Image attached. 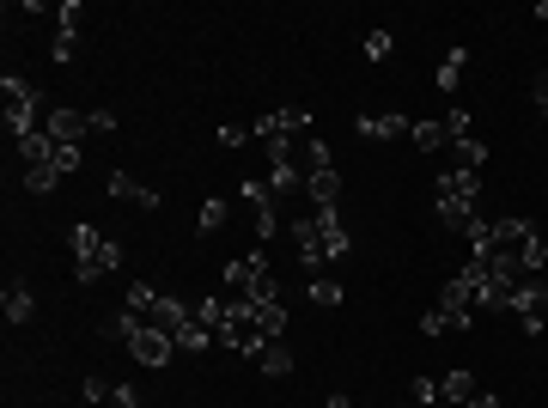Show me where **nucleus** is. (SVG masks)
Returning <instances> with one entry per match:
<instances>
[{"label":"nucleus","mask_w":548,"mask_h":408,"mask_svg":"<svg viewBox=\"0 0 548 408\" xmlns=\"http://www.w3.org/2000/svg\"><path fill=\"white\" fill-rule=\"evenodd\" d=\"M68 244H74V281L79 286H92L98 275H110V268L123 262V244H116V238H104L98 226H74Z\"/></svg>","instance_id":"f03ea898"},{"label":"nucleus","mask_w":548,"mask_h":408,"mask_svg":"<svg viewBox=\"0 0 548 408\" xmlns=\"http://www.w3.org/2000/svg\"><path fill=\"white\" fill-rule=\"evenodd\" d=\"M92 134H116V116H110V110H92Z\"/></svg>","instance_id":"cd10ccee"},{"label":"nucleus","mask_w":548,"mask_h":408,"mask_svg":"<svg viewBox=\"0 0 548 408\" xmlns=\"http://www.w3.org/2000/svg\"><path fill=\"white\" fill-rule=\"evenodd\" d=\"M353 128H360L366 141H402L415 122H408V116H353Z\"/></svg>","instance_id":"1a4fd4ad"},{"label":"nucleus","mask_w":548,"mask_h":408,"mask_svg":"<svg viewBox=\"0 0 548 408\" xmlns=\"http://www.w3.org/2000/svg\"><path fill=\"white\" fill-rule=\"evenodd\" d=\"M536 19H548V0H543V6H536Z\"/></svg>","instance_id":"2f4dec72"},{"label":"nucleus","mask_w":548,"mask_h":408,"mask_svg":"<svg viewBox=\"0 0 548 408\" xmlns=\"http://www.w3.org/2000/svg\"><path fill=\"white\" fill-rule=\"evenodd\" d=\"M305 195H311V207H342V171H317L305 183Z\"/></svg>","instance_id":"9d476101"},{"label":"nucleus","mask_w":548,"mask_h":408,"mask_svg":"<svg viewBox=\"0 0 548 408\" xmlns=\"http://www.w3.org/2000/svg\"><path fill=\"white\" fill-rule=\"evenodd\" d=\"M305 293H311V305H342V281H329V275H317V281H311V286H305Z\"/></svg>","instance_id":"6ab92c4d"},{"label":"nucleus","mask_w":548,"mask_h":408,"mask_svg":"<svg viewBox=\"0 0 548 408\" xmlns=\"http://www.w3.org/2000/svg\"><path fill=\"white\" fill-rule=\"evenodd\" d=\"M55 177H61V165H25V189L31 195H50Z\"/></svg>","instance_id":"dca6fc26"},{"label":"nucleus","mask_w":548,"mask_h":408,"mask_svg":"<svg viewBox=\"0 0 548 408\" xmlns=\"http://www.w3.org/2000/svg\"><path fill=\"white\" fill-rule=\"evenodd\" d=\"M225 305H280V286L269 275V256H238V262H225V286H220Z\"/></svg>","instance_id":"f257e3e1"},{"label":"nucleus","mask_w":548,"mask_h":408,"mask_svg":"<svg viewBox=\"0 0 548 408\" xmlns=\"http://www.w3.org/2000/svg\"><path fill=\"white\" fill-rule=\"evenodd\" d=\"M481 159H488V147L481 141H451V171H481Z\"/></svg>","instance_id":"4468645a"},{"label":"nucleus","mask_w":548,"mask_h":408,"mask_svg":"<svg viewBox=\"0 0 548 408\" xmlns=\"http://www.w3.org/2000/svg\"><path fill=\"white\" fill-rule=\"evenodd\" d=\"M439 396V378H415L408 384V403H433Z\"/></svg>","instance_id":"412c9836"},{"label":"nucleus","mask_w":548,"mask_h":408,"mask_svg":"<svg viewBox=\"0 0 548 408\" xmlns=\"http://www.w3.org/2000/svg\"><path fill=\"white\" fill-rule=\"evenodd\" d=\"M408 141H415V153H439V147L451 141V134H445V116H439V122H415V128H408Z\"/></svg>","instance_id":"ddd939ff"},{"label":"nucleus","mask_w":548,"mask_h":408,"mask_svg":"<svg viewBox=\"0 0 548 408\" xmlns=\"http://www.w3.org/2000/svg\"><path fill=\"white\" fill-rule=\"evenodd\" d=\"M43 134H50L55 147H79V141L92 134V110H68V104H55L50 116H43Z\"/></svg>","instance_id":"39448f33"},{"label":"nucleus","mask_w":548,"mask_h":408,"mask_svg":"<svg viewBox=\"0 0 548 408\" xmlns=\"http://www.w3.org/2000/svg\"><path fill=\"white\" fill-rule=\"evenodd\" d=\"M79 390H86V403H104V396H110V378H86Z\"/></svg>","instance_id":"bb28decb"},{"label":"nucleus","mask_w":548,"mask_h":408,"mask_svg":"<svg viewBox=\"0 0 548 408\" xmlns=\"http://www.w3.org/2000/svg\"><path fill=\"white\" fill-rule=\"evenodd\" d=\"M384 55H390V31H372L366 37V61H384Z\"/></svg>","instance_id":"4be33fe9"},{"label":"nucleus","mask_w":548,"mask_h":408,"mask_svg":"<svg viewBox=\"0 0 548 408\" xmlns=\"http://www.w3.org/2000/svg\"><path fill=\"white\" fill-rule=\"evenodd\" d=\"M439 396H445L451 408H470L475 396H481V378H475V372H445V378H439Z\"/></svg>","instance_id":"6e6552de"},{"label":"nucleus","mask_w":548,"mask_h":408,"mask_svg":"<svg viewBox=\"0 0 548 408\" xmlns=\"http://www.w3.org/2000/svg\"><path fill=\"white\" fill-rule=\"evenodd\" d=\"M311 134V110L305 104H287V110H274V116H256V141H305Z\"/></svg>","instance_id":"20e7f679"},{"label":"nucleus","mask_w":548,"mask_h":408,"mask_svg":"<svg viewBox=\"0 0 548 408\" xmlns=\"http://www.w3.org/2000/svg\"><path fill=\"white\" fill-rule=\"evenodd\" d=\"M421 330H426V335H451V311H426Z\"/></svg>","instance_id":"b1692460"},{"label":"nucleus","mask_w":548,"mask_h":408,"mask_svg":"<svg viewBox=\"0 0 548 408\" xmlns=\"http://www.w3.org/2000/svg\"><path fill=\"white\" fill-rule=\"evenodd\" d=\"M530 98H536V104L548 110V74H536V79H530Z\"/></svg>","instance_id":"c85d7f7f"},{"label":"nucleus","mask_w":548,"mask_h":408,"mask_svg":"<svg viewBox=\"0 0 548 408\" xmlns=\"http://www.w3.org/2000/svg\"><path fill=\"white\" fill-rule=\"evenodd\" d=\"M0 98H6V128H13V141L37 134V122L50 116V104H43V92H37V79L6 74V79H0Z\"/></svg>","instance_id":"7ed1b4c3"},{"label":"nucleus","mask_w":548,"mask_h":408,"mask_svg":"<svg viewBox=\"0 0 548 408\" xmlns=\"http://www.w3.org/2000/svg\"><path fill=\"white\" fill-rule=\"evenodd\" d=\"M463 61H470L463 50H451L445 61H439V74H433V79H439V92H457V79H463Z\"/></svg>","instance_id":"f3484780"},{"label":"nucleus","mask_w":548,"mask_h":408,"mask_svg":"<svg viewBox=\"0 0 548 408\" xmlns=\"http://www.w3.org/2000/svg\"><path fill=\"white\" fill-rule=\"evenodd\" d=\"M250 141V128H238V122H220V147L232 153V147H244Z\"/></svg>","instance_id":"5701e85b"},{"label":"nucleus","mask_w":548,"mask_h":408,"mask_svg":"<svg viewBox=\"0 0 548 408\" xmlns=\"http://www.w3.org/2000/svg\"><path fill=\"white\" fill-rule=\"evenodd\" d=\"M110 403H116V408H141V390H134V384H116Z\"/></svg>","instance_id":"a878e982"},{"label":"nucleus","mask_w":548,"mask_h":408,"mask_svg":"<svg viewBox=\"0 0 548 408\" xmlns=\"http://www.w3.org/2000/svg\"><path fill=\"white\" fill-rule=\"evenodd\" d=\"M470 408H499V396H494V390H481V396H475Z\"/></svg>","instance_id":"c756f323"},{"label":"nucleus","mask_w":548,"mask_h":408,"mask_svg":"<svg viewBox=\"0 0 548 408\" xmlns=\"http://www.w3.org/2000/svg\"><path fill=\"white\" fill-rule=\"evenodd\" d=\"M55 165H61V177H68V171H79L86 159H79V147H55Z\"/></svg>","instance_id":"393cba45"},{"label":"nucleus","mask_w":548,"mask_h":408,"mask_svg":"<svg viewBox=\"0 0 548 408\" xmlns=\"http://www.w3.org/2000/svg\"><path fill=\"white\" fill-rule=\"evenodd\" d=\"M225 220H232V207H225V202H201V213H196L201 238H207V231H225Z\"/></svg>","instance_id":"a211bd4d"},{"label":"nucleus","mask_w":548,"mask_h":408,"mask_svg":"<svg viewBox=\"0 0 548 408\" xmlns=\"http://www.w3.org/2000/svg\"><path fill=\"white\" fill-rule=\"evenodd\" d=\"M439 220H445V231H457V238H470L475 226H481V213L463 202H439Z\"/></svg>","instance_id":"f8f14e48"},{"label":"nucleus","mask_w":548,"mask_h":408,"mask_svg":"<svg viewBox=\"0 0 548 408\" xmlns=\"http://www.w3.org/2000/svg\"><path fill=\"white\" fill-rule=\"evenodd\" d=\"M439 202L481 207V171H445V177H439Z\"/></svg>","instance_id":"423d86ee"},{"label":"nucleus","mask_w":548,"mask_h":408,"mask_svg":"<svg viewBox=\"0 0 548 408\" xmlns=\"http://www.w3.org/2000/svg\"><path fill=\"white\" fill-rule=\"evenodd\" d=\"M0 305H6V323H31V311H37V299H31V286H6V299H0Z\"/></svg>","instance_id":"2eb2a0df"},{"label":"nucleus","mask_w":548,"mask_h":408,"mask_svg":"<svg viewBox=\"0 0 548 408\" xmlns=\"http://www.w3.org/2000/svg\"><path fill=\"white\" fill-rule=\"evenodd\" d=\"M116 202H128V207H141V213H152L159 207V189H147V183H134L128 171H110V183H104Z\"/></svg>","instance_id":"0eeeda50"},{"label":"nucleus","mask_w":548,"mask_h":408,"mask_svg":"<svg viewBox=\"0 0 548 408\" xmlns=\"http://www.w3.org/2000/svg\"><path fill=\"white\" fill-rule=\"evenodd\" d=\"M256 366H262V378H287V372H293L287 341H262V348H256Z\"/></svg>","instance_id":"9b49d317"},{"label":"nucleus","mask_w":548,"mask_h":408,"mask_svg":"<svg viewBox=\"0 0 548 408\" xmlns=\"http://www.w3.org/2000/svg\"><path fill=\"white\" fill-rule=\"evenodd\" d=\"M329 408H353V403H348V396H342V390H335V396H329Z\"/></svg>","instance_id":"7c9ffc66"},{"label":"nucleus","mask_w":548,"mask_h":408,"mask_svg":"<svg viewBox=\"0 0 548 408\" xmlns=\"http://www.w3.org/2000/svg\"><path fill=\"white\" fill-rule=\"evenodd\" d=\"M50 55H55V61H61V68H68V61H74V31H55Z\"/></svg>","instance_id":"aec40b11"}]
</instances>
